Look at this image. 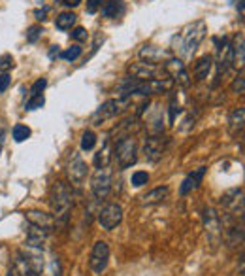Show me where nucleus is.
<instances>
[{
  "label": "nucleus",
  "instance_id": "obj_1",
  "mask_svg": "<svg viewBox=\"0 0 245 276\" xmlns=\"http://www.w3.org/2000/svg\"><path fill=\"white\" fill-rule=\"evenodd\" d=\"M174 87V80L172 78H159V80H136L127 78L125 82L119 84V93L121 98H128L130 95H159V93H166Z\"/></svg>",
  "mask_w": 245,
  "mask_h": 276
},
{
  "label": "nucleus",
  "instance_id": "obj_2",
  "mask_svg": "<svg viewBox=\"0 0 245 276\" xmlns=\"http://www.w3.org/2000/svg\"><path fill=\"white\" fill-rule=\"evenodd\" d=\"M208 32V26L204 21H195V23H189V25L181 30L179 36H174V44H178V50L181 59H193L195 52L198 50V46L202 44V40L206 38Z\"/></svg>",
  "mask_w": 245,
  "mask_h": 276
},
{
  "label": "nucleus",
  "instance_id": "obj_3",
  "mask_svg": "<svg viewBox=\"0 0 245 276\" xmlns=\"http://www.w3.org/2000/svg\"><path fill=\"white\" fill-rule=\"evenodd\" d=\"M51 204H53V218L55 222L60 225H64L68 222L70 216V210H72V197H70V191L64 184H57L53 188V195H51Z\"/></svg>",
  "mask_w": 245,
  "mask_h": 276
},
{
  "label": "nucleus",
  "instance_id": "obj_4",
  "mask_svg": "<svg viewBox=\"0 0 245 276\" xmlns=\"http://www.w3.org/2000/svg\"><path fill=\"white\" fill-rule=\"evenodd\" d=\"M115 159H117V164L123 170L132 166L138 161V142H136V138L125 136L119 140L117 146H115Z\"/></svg>",
  "mask_w": 245,
  "mask_h": 276
},
{
  "label": "nucleus",
  "instance_id": "obj_5",
  "mask_svg": "<svg viewBox=\"0 0 245 276\" xmlns=\"http://www.w3.org/2000/svg\"><path fill=\"white\" fill-rule=\"evenodd\" d=\"M108 261H110V246H108V242L98 240L93 246V252H91L89 267L94 274H102L108 267Z\"/></svg>",
  "mask_w": 245,
  "mask_h": 276
},
{
  "label": "nucleus",
  "instance_id": "obj_6",
  "mask_svg": "<svg viewBox=\"0 0 245 276\" xmlns=\"http://www.w3.org/2000/svg\"><path fill=\"white\" fill-rule=\"evenodd\" d=\"M162 70L172 76L174 84H179L181 87L191 86V78H189V72H187V68H185V62L179 59V57H170V59L162 64Z\"/></svg>",
  "mask_w": 245,
  "mask_h": 276
},
{
  "label": "nucleus",
  "instance_id": "obj_7",
  "mask_svg": "<svg viewBox=\"0 0 245 276\" xmlns=\"http://www.w3.org/2000/svg\"><path fill=\"white\" fill-rule=\"evenodd\" d=\"M125 106H127V98H111V100H106V102L102 104L100 108L93 114V125H102V121L115 118L117 114L123 112Z\"/></svg>",
  "mask_w": 245,
  "mask_h": 276
},
{
  "label": "nucleus",
  "instance_id": "obj_8",
  "mask_svg": "<svg viewBox=\"0 0 245 276\" xmlns=\"http://www.w3.org/2000/svg\"><path fill=\"white\" fill-rule=\"evenodd\" d=\"M121 222H123V208L119 206V204H115V202L106 204V206L98 212V224H100L102 229H106V231L115 229Z\"/></svg>",
  "mask_w": 245,
  "mask_h": 276
},
{
  "label": "nucleus",
  "instance_id": "obj_9",
  "mask_svg": "<svg viewBox=\"0 0 245 276\" xmlns=\"http://www.w3.org/2000/svg\"><path fill=\"white\" fill-rule=\"evenodd\" d=\"M91 190L96 198H106L111 191V170L108 166L98 168L91 180Z\"/></svg>",
  "mask_w": 245,
  "mask_h": 276
},
{
  "label": "nucleus",
  "instance_id": "obj_10",
  "mask_svg": "<svg viewBox=\"0 0 245 276\" xmlns=\"http://www.w3.org/2000/svg\"><path fill=\"white\" fill-rule=\"evenodd\" d=\"M161 72H164L161 66L149 64V62H136L128 66V74L136 80H159Z\"/></svg>",
  "mask_w": 245,
  "mask_h": 276
},
{
  "label": "nucleus",
  "instance_id": "obj_11",
  "mask_svg": "<svg viewBox=\"0 0 245 276\" xmlns=\"http://www.w3.org/2000/svg\"><path fill=\"white\" fill-rule=\"evenodd\" d=\"M170 57H174L172 52L162 50V48H157V46H144V48L140 50V59L144 60V62H149V64L166 62Z\"/></svg>",
  "mask_w": 245,
  "mask_h": 276
},
{
  "label": "nucleus",
  "instance_id": "obj_12",
  "mask_svg": "<svg viewBox=\"0 0 245 276\" xmlns=\"http://www.w3.org/2000/svg\"><path fill=\"white\" fill-rule=\"evenodd\" d=\"M85 176H87V164L79 154H74L68 164V178L72 184H83Z\"/></svg>",
  "mask_w": 245,
  "mask_h": 276
},
{
  "label": "nucleus",
  "instance_id": "obj_13",
  "mask_svg": "<svg viewBox=\"0 0 245 276\" xmlns=\"http://www.w3.org/2000/svg\"><path fill=\"white\" fill-rule=\"evenodd\" d=\"M164 154V140H162L159 134H155V136L147 138L145 140V146H144V156L147 161H151V163H157L159 159L162 157Z\"/></svg>",
  "mask_w": 245,
  "mask_h": 276
},
{
  "label": "nucleus",
  "instance_id": "obj_14",
  "mask_svg": "<svg viewBox=\"0 0 245 276\" xmlns=\"http://www.w3.org/2000/svg\"><path fill=\"white\" fill-rule=\"evenodd\" d=\"M217 66H219V74L227 72L230 66H234V60H232V46H230L229 38H223L221 46L217 48Z\"/></svg>",
  "mask_w": 245,
  "mask_h": 276
},
{
  "label": "nucleus",
  "instance_id": "obj_15",
  "mask_svg": "<svg viewBox=\"0 0 245 276\" xmlns=\"http://www.w3.org/2000/svg\"><path fill=\"white\" fill-rule=\"evenodd\" d=\"M221 204L227 208L230 214H238V208L244 210V191L232 190L229 193H225L221 198Z\"/></svg>",
  "mask_w": 245,
  "mask_h": 276
},
{
  "label": "nucleus",
  "instance_id": "obj_16",
  "mask_svg": "<svg viewBox=\"0 0 245 276\" xmlns=\"http://www.w3.org/2000/svg\"><path fill=\"white\" fill-rule=\"evenodd\" d=\"M170 195V188L168 186H161V188H155L149 193H145L140 197V204L142 206H153V204H161L164 202Z\"/></svg>",
  "mask_w": 245,
  "mask_h": 276
},
{
  "label": "nucleus",
  "instance_id": "obj_17",
  "mask_svg": "<svg viewBox=\"0 0 245 276\" xmlns=\"http://www.w3.org/2000/svg\"><path fill=\"white\" fill-rule=\"evenodd\" d=\"M204 174H206V168L204 166H198L196 170L187 176L183 184H181V188H179V193H181V197H185L189 193H193L195 190H198V186H200V182H202Z\"/></svg>",
  "mask_w": 245,
  "mask_h": 276
},
{
  "label": "nucleus",
  "instance_id": "obj_18",
  "mask_svg": "<svg viewBox=\"0 0 245 276\" xmlns=\"http://www.w3.org/2000/svg\"><path fill=\"white\" fill-rule=\"evenodd\" d=\"M26 220H28L32 225H36V227L47 231V233L55 227V218L49 216V214H45V212H40V210H30V212H26Z\"/></svg>",
  "mask_w": 245,
  "mask_h": 276
},
{
  "label": "nucleus",
  "instance_id": "obj_19",
  "mask_svg": "<svg viewBox=\"0 0 245 276\" xmlns=\"http://www.w3.org/2000/svg\"><path fill=\"white\" fill-rule=\"evenodd\" d=\"M232 46V60H234V66H240V70H244V62H245V40L244 34L240 32L236 34Z\"/></svg>",
  "mask_w": 245,
  "mask_h": 276
},
{
  "label": "nucleus",
  "instance_id": "obj_20",
  "mask_svg": "<svg viewBox=\"0 0 245 276\" xmlns=\"http://www.w3.org/2000/svg\"><path fill=\"white\" fill-rule=\"evenodd\" d=\"M212 66H213L212 55H202V57L195 62V78L198 80V82L206 80L210 76V72H212Z\"/></svg>",
  "mask_w": 245,
  "mask_h": 276
},
{
  "label": "nucleus",
  "instance_id": "obj_21",
  "mask_svg": "<svg viewBox=\"0 0 245 276\" xmlns=\"http://www.w3.org/2000/svg\"><path fill=\"white\" fill-rule=\"evenodd\" d=\"M45 238H47V231H43V229H40V227H36L32 224L28 225V229H26V244L28 246L40 248Z\"/></svg>",
  "mask_w": 245,
  "mask_h": 276
},
{
  "label": "nucleus",
  "instance_id": "obj_22",
  "mask_svg": "<svg viewBox=\"0 0 245 276\" xmlns=\"http://www.w3.org/2000/svg\"><path fill=\"white\" fill-rule=\"evenodd\" d=\"M123 10H125L123 0H110V2L104 4V8H102V16L108 18V19H113V18H117V16H121Z\"/></svg>",
  "mask_w": 245,
  "mask_h": 276
},
{
  "label": "nucleus",
  "instance_id": "obj_23",
  "mask_svg": "<svg viewBox=\"0 0 245 276\" xmlns=\"http://www.w3.org/2000/svg\"><path fill=\"white\" fill-rule=\"evenodd\" d=\"M204 225H206V229L210 231V233H219V227H221V222L217 214H215V210H206L204 212Z\"/></svg>",
  "mask_w": 245,
  "mask_h": 276
},
{
  "label": "nucleus",
  "instance_id": "obj_24",
  "mask_svg": "<svg viewBox=\"0 0 245 276\" xmlns=\"http://www.w3.org/2000/svg\"><path fill=\"white\" fill-rule=\"evenodd\" d=\"M244 120H245V110L244 108H238L236 112L232 114V118H230V132L232 134H238L240 130L244 129Z\"/></svg>",
  "mask_w": 245,
  "mask_h": 276
},
{
  "label": "nucleus",
  "instance_id": "obj_25",
  "mask_svg": "<svg viewBox=\"0 0 245 276\" xmlns=\"http://www.w3.org/2000/svg\"><path fill=\"white\" fill-rule=\"evenodd\" d=\"M76 16L72 14V12H66V14H60L57 21H55V26L60 28V30H68V28H72V26L76 25Z\"/></svg>",
  "mask_w": 245,
  "mask_h": 276
},
{
  "label": "nucleus",
  "instance_id": "obj_26",
  "mask_svg": "<svg viewBox=\"0 0 245 276\" xmlns=\"http://www.w3.org/2000/svg\"><path fill=\"white\" fill-rule=\"evenodd\" d=\"M111 161V154H110V148H108V144L102 148V150H98L96 154H94V164L98 166V168H104V166H108Z\"/></svg>",
  "mask_w": 245,
  "mask_h": 276
},
{
  "label": "nucleus",
  "instance_id": "obj_27",
  "mask_svg": "<svg viewBox=\"0 0 245 276\" xmlns=\"http://www.w3.org/2000/svg\"><path fill=\"white\" fill-rule=\"evenodd\" d=\"M96 146V134L93 130H85L83 136H81V150L83 152H91Z\"/></svg>",
  "mask_w": 245,
  "mask_h": 276
},
{
  "label": "nucleus",
  "instance_id": "obj_28",
  "mask_svg": "<svg viewBox=\"0 0 245 276\" xmlns=\"http://www.w3.org/2000/svg\"><path fill=\"white\" fill-rule=\"evenodd\" d=\"M28 136H30V129H28L26 125L17 123L15 127H13V140H15V142H25Z\"/></svg>",
  "mask_w": 245,
  "mask_h": 276
},
{
  "label": "nucleus",
  "instance_id": "obj_29",
  "mask_svg": "<svg viewBox=\"0 0 245 276\" xmlns=\"http://www.w3.org/2000/svg\"><path fill=\"white\" fill-rule=\"evenodd\" d=\"M149 182V174L144 172V170H138V172L132 174V178H130V184L134 186V188H142Z\"/></svg>",
  "mask_w": 245,
  "mask_h": 276
},
{
  "label": "nucleus",
  "instance_id": "obj_30",
  "mask_svg": "<svg viewBox=\"0 0 245 276\" xmlns=\"http://www.w3.org/2000/svg\"><path fill=\"white\" fill-rule=\"evenodd\" d=\"M79 55H81V48H79V46H72V48H68L66 52L60 53V57H62L64 60H70V62L76 60Z\"/></svg>",
  "mask_w": 245,
  "mask_h": 276
},
{
  "label": "nucleus",
  "instance_id": "obj_31",
  "mask_svg": "<svg viewBox=\"0 0 245 276\" xmlns=\"http://www.w3.org/2000/svg\"><path fill=\"white\" fill-rule=\"evenodd\" d=\"M43 104H45V98H43L42 95L30 96V100L26 102L25 110H38V108H42Z\"/></svg>",
  "mask_w": 245,
  "mask_h": 276
},
{
  "label": "nucleus",
  "instance_id": "obj_32",
  "mask_svg": "<svg viewBox=\"0 0 245 276\" xmlns=\"http://www.w3.org/2000/svg\"><path fill=\"white\" fill-rule=\"evenodd\" d=\"M42 32H43V28L40 25L30 26V28H28V32H26V42L34 44L38 38H40V36H42Z\"/></svg>",
  "mask_w": 245,
  "mask_h": 276
},
{
  "label": "nucleus",
  "instance_id": "obj_33",
  "mask_svg": "<svg viewBox=\"0 0 245 276\" xmlns=\"http://www.w3.org/2000/svg\"><path fill=\"white\" fill-rule=\"evenodd\" d=\"M244 89H245V80H244V70L240 72V76L234 80V84H232V93H236V95H244Z\"/></svg>",
  "mask_w": 245,
  "mask_h": 276
},
{
  "label": "nucleus",
  "instance_id": "obj_34",
  "mask_svg": "<svg viewBox=\"0 0 245 276\" xmlns=\"http://www.w3.org/2000/svg\"><path fill=\"white\" fill-rule=\"evenodd\" d=\"M47 87V80L45 78H40L38 82H34V86L30 87V96H36V95H42V91Z\"/></svg>",
  "mask_w": 245,
  "mask_h": 276
},
{
  "label": "nucleus",
  "instance_id": "obj_35",
  "mask_svg": "<svg viewBox=\"0 0 245 276\" xmlns=\"http://www.w3.org/2000/svg\"><path fill=\"white\" fill-rule=\"evenodd\" d=\"M13 68V57L11 55H2L0 57V72H8V70Z\"/></svg>",
  "mask_w": 245,
  "mask_h": 276
},
{
  "label": "nucleus",
  "instance_id": "obj_36",
  "mask_svg": "<svg viewBox=\"0 0 245 276\" xmlns=\"http://www.w3.org/2000/svg\"><path fill=\"white\" fill-rule=\"evenodd\" d=\"M72 38H74V40H77V42H83V40H87V30H85L83 26H76V28H74V30H72Z\"/></svg>",
  "mask_w": 245,
  "mask_h": 276
},
{
  "label": "nucleus",
  "instance_id": "obj_37",
  "mask_svg": "<svg viewBox=\"0 0 245 276\" xmlns=\"http://www.w3.org/2000/svg\"><path fill=\"white\" fill-rule=\"evenodd\" d=\"M9 84H11V78H9L8 72H2L0 74V93H4L6 89L9 87Z\"/></svg>",
  "mask_w": 245,
  "mask_h": 276
},
{
  "label": "nucleus",
  "instance_id": "obj_38",
  "mask_svg": "<svg viewBox=\"0 0 245 276\" xmlns=\"http://www.w3.org/2000/svg\"><path fill=\"white\" fill-rule=\"evenodd\" d=\"M181 112V108H179V104L176 102V100H172V104H170V123H174L176 121V116Z\"/></svg>",
  "mask_w": 245,
  "mask_h": 276
},
{
  "label": "nucleus",
  "instance_id": "obj_39",
  "mask_svg": "<svg viewBox=\"0 0 245 276\" xmlns=\"http://www.w3.org/2000/svg\"><path fill=\"white\" fill-rule=\"evenodd\" d=\"M102 0H87V12L89 14H96V10L100 8Z\"/></svg>",
  "mask_w": 245,
  "mask_h": 276
},
{
  "label": "nucleus",
  "instance_id": "obj_40",
  "mask_svg": "<svg viewBox=\"0 0 245 276\" xmlns=\"http://www.w3.org/2000/svg\"><path fill=\"white\" fill-rule=\"evenodd\" d=\"M45 14H47V10H36V12H34L36 19H40V21H43V19H45Z\"/></svg>",
  "mask_w": 245,
  "mask_h": 276
},
{
  "label": "nucleus",
  "instance_id": "obj_41",
  "mask_svg": "<svg viewBox=\"0 0 245 276\" xmlns=\"http://www.w3.org/2000/svg\"><path fill=\"white\" fill-rule=\"evenodd\" d=\"M64 4H66V6H70V8H76V6H79V4H81V0H64Z\"/></svg>",
  "mask_w": 245,
  "mask_h": 276
},
{
  "label": "nucleus",
  "instance_id": "obj_42",
  "mask_svg": "<svg viewBox=\"0 0 245 276\" xmlns=\"http://www.w3.org/2000/svg\"><path fill=\"white\" fill-rule=\"evenodd\" d=\"M53 268H55V272H53V276H62V274H60V265H59V261H57V259L53 261Z\"/></svg>",
  "mask_w": 245,
  "mask_h": 276
},
{
  "label": "nucleus",
  "instance_id": "obj_43",
  "mask_svg": "<svg viewBox=\"0 0 245 276\" xmlns=\"http://www.w3.org/2000/svg\"><path fill=\"white\" fill-rule=\"evenodd\" d=\"M55 55H59V50H57V46H53V48H51V52H49V57H51V59H53Z\"/></svg>",
  "mask_w": 245,
  "mask_h": 276
},
{
  "label": "nucleus",
  "instance_id": "obj_44",
  "mask_svg": "<svg viewBox=\"0 0 245 276\" xmlns=\"http://www.w3.org/2000/svg\"><path fill=\"white\" fill-rule=\"evenodd\" d=\"M236 6L240 8V16H244V0H238Z\"/></svg>",
  "mask_w": 245,
  "mask_h": 276
},
{
  "label": "nucleus",
  "instance_id": "obj_45",
  "mask_svg": "<svg viewBox=\"0 0 245 276\" xmlns=\"http://www.w3.org/2000/svg\"><path fill=\"white\" fill-rule=\"evenodd\" d=\"M8 276H23V274H19V272H17V270H9V272H8Z\"/></svg>",
  "mask_w": 245,
  "mask_h": 276
},
{
  "label": "nucleus",
  "instance_id": "obj_46",
  "mask_svg": "<svg viewBox=\"0 0 245 276\" xmlns=\"http://www.w3.org/2000/svg\"><path fill=\"white\" fill-rule=\"evenodd\" d=\"M0 152H2V138H0Z\"/></svg>",
  "mask_w": 245,
  "mask_h": 276
}]
</instances>
